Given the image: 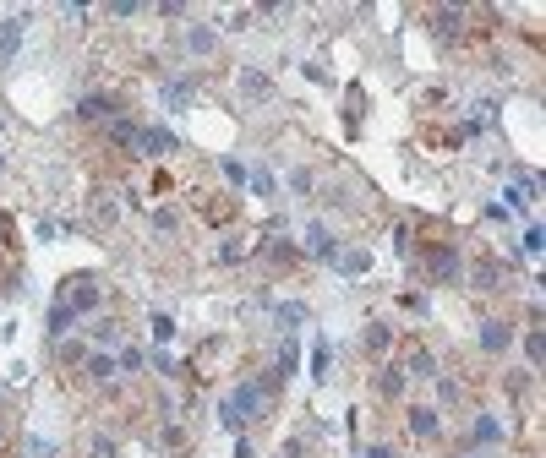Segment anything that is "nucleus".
Listing matches in <instances>:
<instances>
[{
    "label": "nucleus",
    "mask_w": 546,
    "mask_h": 458,
    "mask_svg": "<svg viewBox=\"0 0 546 458\" xmlns=\"http://www.w3.org/2000/svg\"><path fill=\"white\" fill-rule=\"evenodd\" d=\"M17 39H22V17H11L6 27H0V66L17 61Z\"/></svg>",
    "instance_id": "obj_3"
},
{
    "label": "nucleus",
    "mask_w": 546,
    "mask_h": 458,
    "mask_svg": "<svg viewBox=\"0 0 546 458\" xmlns=\"http://www.w3.org/2000/svg\"><path fill=\"white\" fill-rule=\"evenodd\" d=\"M241 87H246V93H257V99H262V93H268V77H262V71H246V77H241Z\"/></svg>",
    "instance_id": "obj_14"
},
{
    "label": "nucleus",
    "mask_w": 546,
    "mask_h": 458,
    "mask_svg": "<svg viewBox=\"0 0 546 458\" xmlns=\"http://www.w3.org/2000/svg\"><path fill=\"white\" fill-rule=\"evenodd\" d=\"M87 376L109 382V376H115V354H93V360H87Z\"/></svg>",
    "instance_id": "obj_6"
},
{
    "label": "nucleus",
    "mask_w": 546,
    "mask_h": 458,
    "mask_svg": "<svg viewBox=\"0 0 546 458\" xmlns=\"http://www.w3.org/2000/svg\"><path fill=\"white\" fill-rule=\"evenodd\" d=\"M366 458H394V453H388V447H366Z\"/></svg>",
    "instance_id": "obj_20"
},
{
    "label": "nucleus",
    "mask_w": 546,
    "mask_h": 458,
    "mask_svg": "<svg viewBox=\"0 0 546 458\" xmlns=\"http://www.w3.org/2000/svg\"><path fill=\"white\" fill-rule=\"evenodd\" d=\"M153 338H159V344H169V338H175V316H153Z\"/></svg>",
    "instance_id": "obj_11"
},
{
    "label": "nucleus",
    "mask_w": 546,
    "mask_h": 458,
    "mask_svg": "<svg viewBox=\"0 0 546 458\" xmlns=\"http://www.w3.org/2000/svg\"><path fill=\"white\" fill-rule=\"evenodd\" d=\"M432 273H437V278H459V256H454V251H437V256H432Z\"/></svg>",
    "instance_id": "obj_5"
},
{
    "label": "nucleus",
    "mask_w": 546,
    "mask_h": 458,
    "mask_svg": "<svg viewBox=\"0 0 546 458\" xmlns=\"http://www.w3.org/2000/svg\"><path fill=\"white\" fill-rule=\"evenodd\" d=\"M109 109H115V99H83V104H77V115L99 120V115H109Z\"/></svg>",
    "instance_id": "obj_9"
},
{
    "label": "nucleus",
    "mask_w": 546,
    "mask_h": 458,
    "mask_svg": "<svg viewBox=\"0 0 546 458\" xmlns=\"http://www.w3.org/2000/svg\"><path fill=\"white\" fill-rule=\"evenodd\" d=\"M366 349H388V328H372L366 333Z\"/></svg>",
    "instance_id": "obj_18"
},
{
    "label": "nucleus",
    "mask_w": 546,
    "mask_h": 458,
    "mask_svg": "<svg viewBox=\"0 0 546 458\" xmlns=\"http://www.w3.org/2000/svg\"><path fill=\"white\" fill-rule=\"evenodd\" d=\"M279 322H306V306H279Z\"/></svg>",
    "instance_id": "obj_17"
},
{
    "label": "nucleus",
    "mask_w": 546,
    "mask_h": 458,
    "mask_svg": "<svg viewBox=\"0 0 546 458\" xmlns=\"http://www.w3.org/2000/svg\"><path fill=\"white\" fill-rule=\"evenodd\" d=\"M137 147H142V153H175V137H169V131H159V125H153V131H137Z\"/></svg>",
    "instance_id": "obj_2"
},
{
    "label": "nucleus",
    "mask_w": 546,
    "mask_h": 458,
    "mask_svg": "<svg viewBox=\"0 0 546 458\" xmlns=\"http://www.w3.org/2000/svg\"><path fill=\"white\" fill-rule=\"evenodd\" d=\"M257 404H262V393H257V388H241V393L224 404V426H241L246 415H257Z\"/></svg>",
    "instance_id": "obj_1"
},
{
    "label": "nucleus",
    "mask_w": 546,
    "mask_h": 458,
    "mask_svg": "<svg viewBox=\"0 0 546 458\" xmlns=\"http://www.w3.org/2000/svg\"><path fill=\"white\" fill-rule=\"evenodd\" d=\"M410 371H415V376H437V360H432V354L420 349L415 360H410Z\"/></svg>",
    "instance_id": "obj_15"
},
{
    "label": "nucleus",
    "mask_w": 546,
    "mask_h": 458,
    "mask_svg": "<svg viewBox=\"0 0 546 458\" xmlns=\"http://www.w3.org/2000/svg\"><path fill=\"white\" fill-rule=\"evenodd\" d=\"M339 268H344V273H366V251H344Z\"/></svg>",
    "instance_id": "obj_13"
},
{
    "label": "nucleus",
    "mask_w": 546,
    "mask_h": 458,
    "mask_svg": "<svg viewBox=\"0 0 546 458\" xmlns=\"http://www.w3.org/2000/svg\"><path fill=\"white\" fill-rule=\"evenodd\" d=\"M93 458H115V442H109V437H99V442H93Z\"/></svg>",
    "instance_id": "obj_19"
},
{
    "label": "nucleus",
    "mask_w": 546,
    "mask_h": 458,
    "mask_svg": "<svg viewBox=\"0 0 546 458\" xmlns=\"http://www.w3.org/2000/svg\"><path fill=\"white\" fill-rule=\"evenodd\" d=\"M0 442H6V426H0Z\"/></svg>",
    "instance_id": "obj_21"
},
{
    "label": "nucleus",
    "mask_w": 546,
    "mask_h": 458,
    "mask_svg": "<svg viewBox=\"0 0 546 458\" xmlns=\"http://www.w3.org/2000/svg\"><path fill=\"white\" fill-rule=\"evenodd\" d=\"M306 246H312L317 256H328V251H334V240H328V229H322V224H312V229H306Z\"/></svg>",
    "instance_id": "obj_7"
},
{
    "label": "nucleus",
    "mask_w": 546,
    "mask_h": 458,
    "mask_svg": "<svg viewBox=\"0 0 546 458\" xmlns=\"http://www.w3.org/2000/svg\"><path fill=\"white\" fill-rule=\"evenodd\" d=\"M399 388H404V376H399V371H377V393H388V398H394Z\"/></svg>",
    "instance_id": "obj_12"
},
{
    "label": "nucleus",
    "mask_w": 546,
    "mask_h": 458,
    "mask_svg": "<svg viewBox=\"0 0 546 458\" xmlns=\"http://www.w3.org/2000/svg\"><path fill=\"white\" fill-rule=\"evenodd\" d=\"M437 409H410V431H415V437H437Z\"/></svg>",
    "instance_id": "obj_4"
},
{
    "label": "nucleus",
    "mask_w": 546,
    "mask_h": 458,
    "mask_svg": "<svg viewBox=\"0 0 546 458\" xmlns=\"http://www.w3.org/2000/svg\"><path fill=\"white\" fill-rule=\"evenodd\" d=\"M0 164H6V159H0Z\"/></svg>",
    "instance_id": "obj_22"
},
{
    "label": "nucleus",
    "mask_w": 546,
    "mask_h": 458,
    "mask_svg": "<svg viewBox=\"0 0 546 458\" xmlns=\"http://www.w3.org/2000/svg\"><path fill=\"white\" fill-rule=\"evenodd\" d=\"M475 437H481V442H497V420H475Z\"/></svg>",
    "instance_id": "obj_16"
},
{
    "label": "nucleus",
    "mask_w": 546,
    "mask_h": 458,
    "mask_svg": "<svg viewBox=\"0 0 546 458\" xmlns=\"http://www.w3.org/2000/svg\"><path fill=\"white\" fill-rule=\"evenodd\" d=\"M71 322H77V316L66 311V306H55V316H49V333L61 338V333H71Z\"/></svg>",
    "instance_id": "obj_10"
},
{
    "label": "nucleus",
    "mask_w": 546,
    "mask_h": 458,
    "mask_svg": "<svg viewBox=\"0 0 546 458\" xmlns=\"http://www.w3.org/2000/svg\"><path fill=\"white\" fill-rule=\"evenodd\" d=\"M481 344H486V349H508V328H503V322H486Z\"/></svg>",
    "instance_id": "obj_8"
}]
</instances>
